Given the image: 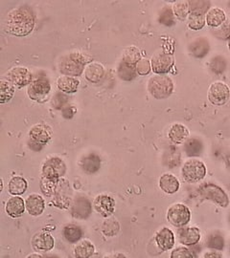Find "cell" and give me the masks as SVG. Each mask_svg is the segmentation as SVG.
Listing matches in <instances>:
<instances>
[{
	"mask_svg": "<svg viewBox=\"0 0 230 258\" xmlns=\"http://www.w3.org/2000/svg\"><path fill=\"white\" fill-rule=\"evenodd\" d=\"M35 27V18L27 7L12 10L5 20V30L15 37H26Z\"/></svg>",
	"mask_w": 230,
	"mask_h": 258,
	"instance_id": "6da1fadb",
	"label": "cell"
},
{
	"mask_svg": "<svg viewBox=\"0 0 230 258\" xmlns=\"http://www.w3.org/2000/svg\"><path fill=\"white\" fill-rule=\"evenodd\" d=\"M174 90V83L168 76L159 75L151 78L148 82V91L157 100L169 98Z\"/></svg>",
	"mask_w": 230,
	"mask_h": 258,
	"instance_id": "7a4b0ae2",
	"label": "cell"
},
{
	"mask_svg": "<svg viewBox=\"0 0 230 258\" xmlns=\"http://www.w3.org/2000/svg\"><path fill=\"white\" fill-rule=\"evenodd\" d=\"M199 192L203 198L212 201L221 208H227L229 205L228 195L217 184L212 183L202 184L199 188Z\"/></svg>",
	"mask_w": 230,
	"mask_h": 258,
	"instance_id": "3957f363",
	"label": "cell"
},
{
	"mask_svg": "<svg viewBox=\"0 0 230 258\" xmlns=\"http://www.w3.org/2000/svg\"><path fill=\"white\" fill-rule=\"evenodd\" d=\"M181 174L187 183L196 184L202 181L206 175V166L200 160L190 159L184 163Z\"/></svg>",
	"mask_w": 230,
	"mask_h": 258,
	"instance_id": "277c9868",
	"label": "cell"
},
{
	"mask_svg": "<svg viewBox=\"0 0 230 258\" xmlns=\"http://www.w3.org/2000/svg\"><path fill=\"white\" fill-rule=\"evenodd\" d=\"M190 219V210L183 204H174L169 208L167 212V220L177 228L186 226Z\"/></svg>",
	"mask_w": 230,
	"mask_h": 258,
	"instance_id": "5b68a950",
	"label": "cell"
},
{
	"mask_svg": "<svg viewBox=\"0 0 230 258\" xmlns=\"http://www.w3.org/2000/svg\"><path fill=\"white\" fill-rule=\"evenodd\" d=\"M51 85L49 82L44 78H41L33 81L28 85L27 95L31 100L42 103L48 100Z\"/></svg>",
	"mask_w": 230,
	"mask_h": 258,
	"instance_id": "8992f818",
	"label": "cell"
},
{
	"mask_svg": "<svg viewBox=\"0 0 230 258\" xmlns=\"http://www.w3.org/2000/svg\"><path fill=\"white\" fill-rule=\"evenodd\" d=\"M175 64V58L172 54L166 51H159L152 56L151 65L154 73L165 75L171 71Z\"/></svg>",
	"mask_w": 230,
	"mask_h": 258,
	"instance_id": "52a82bcc",
	"label": "cell"
},
{
	"mask_svg": "<svg viewBox=\"0 0 230 258\" xmlns=\"http://www.w3.org/2000/svg\"><path fill=\"white\" fill-rule=\"evenodd\" d=\"M65 171L66 166L65 162L58 157L47 159L42 166V174L46 179L51 181H57L59 178L63 177Z\"/></svg>",
	"mask_w": 230,
	"mask_h": 258,
	"instance_id": "ba28073f",
	"label": "cell"
},
{
	"mask_svg": "<svg viewBox=\"0 0 230 258\" xmlns=\"http://www.w3.org/2000/svg\"><path fill=\"white\" fill-rule=\"evenodd\" d=\"M208 99L212 104L221 106L230 99L229 87L222 82L212 83L208 90Z\"/></svg>",
	"mask_w": 230,
	"mask_h": 258,
	"instance_id": "9c48e42d",
	"label": "cell"
},
{
	"mask_svg": "<svg viewBox=\"0 0 230 258\" xmlns=\"http://www.w3.org/2000/svg\"><path fill=\"white\" fill-rule=\"evenodd\" d=\"M32 73L25 67H13L7 72L5 79L8 80L15 87L21 88L32 83Z\"/></svg>",
	"mask_w": 230,
	"mask_h": 258,
	"instance_id": "30bf717a",
	"label": "cell"
},
{
	"mask_svg": "<svg viewBox=\"0 0 230 258\" xmlns=\"http://www.w3.org/2000/svg\"><path fill=\"white\" fill-rule=\"evenodd\" d=\"M60 71L62 74L69 77H79L81 76L84 70V64L79 62L75 59L72 55H69L64 56L60 61Z\"/></svg>",
	"mask_w": 230,
	"mask_h": 258,
	"instance_id": "8fae6325",
	"label": "cell"
},
{
	"mask_svg": "<svg viewBox=\"0 0 230 258\" xmlns=\"http://www.w3.org/2000/svg\"><path fill=\"white\" fill-rule=\"evenodd\" d=\"M93 207L103 217H110L115 211V201L110 195L100 194L94 199Z\"/></svg>",
	"mask_w": 230,
	"mask_h": 258,
	"instance_id": "7c38bea8",
	"label": "cell"
},
{
	"mask_svg": "<svg viewBox=\"0 0 230 258\" xmlns=\"http://www.w3.org/2000/svg\"><path fill=\"white\" fill-rule=\"evenodd\" d=\"M29 137L37 145L45 146L52 138V130L45 124H36L30 129Z\"/></svg>",
	"mask_w": 230,
	"mask_h": 258,
	"instance_id": "4fadbf2b",
	"label": "cell"
},
{
	"mask_svg": "<svg viewBox=\"0 0 230 258\" xmlns=\"http://www.w3.org/2000/svg\"><path fill=\"white\" fill-rule=\"evenodd\" d=\"M31 244L37 251H49L54 248L55 240L47 232H38L33 236Z\"/></svg>",
	"mask_w": 230,
	"mask_h": 258,
	"instance_id": "5bb4252c",
	"label": "cell"
},
{
	"mask_svg": "<svg viewBox=\"0 0 230 258\" xmlns=\"http://www.w3.org/2000/svg\"><path fill=\"white\" fill-rule=\"evenodd\" d=\"M177 237L184 246H194L201 240V231L197 227L183 228L178 231Z\"/></svg>",
	"mask_w": 230,
	"mask_h": 258,
	"instance_id": "9a60e30c",
	"label": "cell"
},
{
	"mask_svg": "<svg viewBox=\"0 0 230 258\" xmlns=\"http://www.w3.org/2000/svg\"><path fill=\"white\" fill-rule=\"evenodd\" d=\"M157 247L162 251L172 249L175 245V235L173 231L168 228H162L156 234Z\"/></svg>",
	"mask_w": 230,
	"mask_h": 258,
	"instance_id": "2e32d148",
	"label": "cell"
},
{
	"mask_svg": "<svg viewBox=\"0 0 230 258\" xmlns=\"http://www.w3.org/2000/svg\"><path fill=\"white\" fill-rule=\"evenodd\" d=\"M91 213V204L86 199L80 197L75 200L71 207V214L77 219H86Z\"/></svg>",
	"mask_w": 230,
	"mask_h": 258,
	"instance_id": "e0dca14e",
	"label": "cell"
},
{
	"mask_svg": "<svg viewBox=\"0 0 230 258\" xmlns=\"http://www.w3.org/2000/svg\"><path fill=\"white\" fill-rule=\"evenodd\" d=\"M26 210L28 213L32 216H38L40 215L44 209H45V203L42 196L38 194H31L29 195L26 199Z\"/></svg>",
	"mask_w": 230,
	"mask_h": 258,
	"instance_id": "ac0fdd59",
	"label": "cell"
},
{
	"mask_svg": "<svg viewBox=\"0 0 230 258\" xmlns=\"http://www.w3.org/2000/svg\"><path fill=\"white\" fill-rule=\"evenodd\" d=\"M169 139L175 145H181L186 142L189 137V130L181 123H174L168 133Z\"/></svg>",
	"mask_w": 230,
	"mask_h": 258,
	"instance_id": "d6986e66",
	"label": "cell"
},
{
	"mask_svg": "<svg viewBox=\"0 0 230 258\" xmlns=\"http://www.w3.org/2000/svg\"><path fill=\"white\" fill-rule=\"evenodd\" d=\"M25 209H26V205L24 203L23 199L16 195L10 198L6 204V212L13 218H19L20 216H22L25 212Z\"/></svg>",
	"mask_w": 230,
	"mask_h": 258,
	"instance_id": "ffe728a7",
	"label": "cell"
},
{
	"mask_svg": "<svg viewBox=\"0 0 230 258\" xmlns=\"http://www.w3.org/2000/svg\"><path fill=\"white\" fill-rule=\"evenodd\" d=\"M179 181L173 174L165 173L159 179V187L167 194H174L179 189Z\"/></svg>",
	"mask_w": 230,
	"mask_h": 258,
	"instance_id": "44dd1931",
	"label": "cell"
},
{
	"mask_svg": "<svg viewBox=\"0 0 230 258\" xmlns=\"http://www.w3.org/2000/svg\"><path fill=\"white\" fill-rule=\"evenodd\" d=\"M80 85V82L74 78L69 76H62L57 81V86L62 92L66 94H73L78 91Z\"/></svg>",
	"mask_w": 230,
	"mask_h": 258,
	"instance_id": "7402d4cb",
	"label": "cell"
},
{
	"mask_svg": "<svg viewBox=\"0 0 230 258\" xmlns=\"http://www.w3.org/2000/svg\"><path fill=\"white\" fill-rule=\"evenodd\" d=\"M205 20L208 26L218 28L220 27L223 22L226 21V16L224 11L220 8H213L209 10L205 15Z\"/></svg>",
	"mask_w": 230,
	"mask_h": 258,
	"instance_id": "603a6c76",
	"label": "cell"
},
{
	"mask_svg": "<svg viewBox=\"0 0 230 258\" xmlns=\"http://www.w3.org/2000/svg\"><path fill=\"white\" fill-rule=\"evenodd\" d=\"M104 75H105V70L103 65L96 62H92L90 64L87 65V67L84 70L85 79L89 83H99L104 78Z\"/></svg>",
	"mask_w": 230,
	"mask_h": 258,
	"instance_id": "cb8c5ba5",
	"label": "cell"
},
{
	"mask_svg": "<svg viewBox=\"0 0 230 258\" xmlns=\"http://www.w3.org/2000/svg\"><path fill=\"white\" fill-rule=\"evenodd\" d=\"M80 165L84 172L87 174H93L100 169L101 159L95 154H89L83 158Z\"/></svg>",
	"mask_w": 230,
	"mask_h": 258,
	"instance_id": "d4e9b609",
	"label": "cell"
},
{
	"mask_svg": "<svg viewBox=\"0 0 230 258\" xmlns=\"http://www.w3.org/2000/svg\"><path fill=\"white\" fill-rule=\"evenodd\" d=\"M117 74L119 76L121 80L126 81V82H130V81L134 80L137 76L136 65L126 63L121 60L118 69H117Z\"/></svg>",
	"mask_w": 230,
	"mask_h": 258,
	"instance_id": "484cf974",
	"label": "cell"
},
{
	"mask_svg": "<svg viewBox=\"0 0 230 258\" xmlns=\"http://www.w3.org/2000/svg\"><path fill=\"white\" fill-rule=\"evenodd\" d=\"M94 246L89 240L80 241L74 248V255L76 257H90L94 253Z\"/></svg>",
	"mask_w": 230,
	"mask_h": 258,
	"instance_id": "4316f807",
	"label": "cell"
},
{
	"mask_svg": "<svg viewBox=\"0 0 230 258\" xmlns=\"http://www.w3.org/2000/svg\"><path fill=\"white\" fill-rule=\"evenodd\" d=\"M27 186V181L24 178L20 176H15L10 180L9 192L16 196L21 195L26 191Z\"/></svg>",
	"mask_w": 230,
	"mask_h": 258,
	"instance_id": "83f0119b",
	"label": "cell"
},
{
	"mask_svg": "<svg viewBox=\"0 0 230 258\" xmlns=\"http://www.w3.org/2000/svg\"><path fill=\"white\" fill-rule=\"evenodd\" d=\"M173 13L175 18L184 21L187 19L190 14V7H189V1L182 0V1H175L173 5Z\"/></svg>",
	"mask_w": 230,
	"mask_h": 258,
	"instance_id": "f1b7e54d",
	"label": "cell"
},
{
	"mask_svg": "<svg viewBox=\"0 0 230 258\" xmlns=\"http://www.w3.org/2000/svg\"><path fill=\"white\" fill-rule=\"evenodd\" d=\"M15 93V86L6 79H1L0 82V102H10Z\"/></svg>",
	"mask_w": 230,
	"mask_h": 258,
	"instance_id": "f546056e",
	"label": "cell"
},
{
	"mask_svg": "<svg viewBox=\"0 0 230 258\" xmlns=\"http://www.w3.org/2000/svg\"><path fill=\"white\" fill-rule=\"evenodd\" d=\"M203 144L197 139H188L185 143L184 149L189 157L200 156L203 152Z\"/></svg>",
	"mask_w": 230,
	"mask_h": 258,
	"instance_id": "4dcf8cb0",
	"label": "cell"
},
{
	"mask_svg": "<svg viewBox=\"0 0 230 258\" xmlns=\"http://www.w3.org/2000/svg\"><path fill=\"white\" fill-rule=\"evenodd\" d=\"M64 236L69 243H77L83 236V231L76 225H67L64 229Z\"/></svg>",
	"mask_w": 230,
	"mask_h": 258,
	"instance_id": "1f68e13d",
	"label": "cell"
},
{
	"mask_svg": "<svg viewBox=\"0 0 230 258\" xmlns=\"http://www.w3.org/2000/svg\"><path fill=\"white\" fill-rule=\"evenodd\" d=\"M190 51H191V54L195 55L196 57H203L209 51V44L203 38L197 39L191 44Z\"/></svg>",
	"mask_w": 230,
	"mask_h": 258,
	"instance_id": "d6a6232c",
	"label": "cell"
},
{
	"mask_svg": "<svg viewBox=\"0 0 230 258\" xmlns=\"http://www.w3.org/2000/svg\"><path fill=\"white\" fill-rule=\"evenodd\" d=\"M188 27L194 31H199L203 29L206 23L205 15L203 14H197V13H190L187 18Z\"/></svg>",
	"mask_w": 230,
	"mask_h": 258,
	"instance_id": "836d02e7",
	"label": "cell"
},
{
	"mask_svg": "<svg viewBox=\"0 0 230 258\" xmlns=\"http://www.w3.org/2000/svg\"><path fill=\"white\" fill-rule=\"evenodd\" d=\"M141 55L140 51L138 50L136 47L130 46L124 50L123 52V56H122V61L129 63V64L136 65L138 61L141 59Z\"/></svg>",
	"mask_w": 230,
	"mask_h": 258,
	"instance_id": "e575fe53",
	"label": "cell"
},
{
	"mask_svg": "<svg viewBox=\"0 0 230 258\" xmlns=\"http://www.w3.org/2000/svg\"><path fill=\"white\" fill-rule=\"evenodd\" d=\"M120 230V225L115 219H108L102 226V232L109 237L115 236Z\"/></svg>",
	"mask_w": 230,
	"mask_h": 258,
	"instance_id": "d590c367",
	"label": "cell"
},
{
	"mask_svg": "<svg viewBox=\"0 0 230 258\" xmlns=\"http://www.w3.org/2000/svg\"><path fill=\"white\" fill-rule=\"evenodd\" d=\"M190 13H197L206 15L210 7L209 1H189Z\"/></svg>",
	"mask_w": 230,
	"mask_h": 258,
	"instance_id": "8d00e7d4",
	"label": "cell"
},
{
	"mask_svg": "<svg viewBox=\"0 0 230 258\" xmlns=\"http://www.w3.org/2000/svg\"><path fill=\"white\" fill-rule=\"evenodd\" d=\"M213 34L223 40H230V21H225L220 27L215 28Z\"/></svg>",
	"mask_w": 230,
	"mask_h": 258,
	"instance_id": "74e56055",
	"label": "cell"
},
{
	"mask_svg": "<svg viewBox=\"0 0 230 258\" xmlns=\"http://www.w3.org/2000/svg\"><path fill=\"white\" fill-rule=\"evenodd\" d=\"M207 246L213 249L221 250L224 247V240L221 234L213 233L207 239Z\"/></svg>",
	"mask_w": 230,
	"mask_h": 258,
	"instance_id": "f35d334b",
	"label": "cell"
},
{
	"mask_svg": "<svg viewBox=\"0 0 230 258\" xmlns=\"http://www.w3.org/2000/svg\"><path fill=\"white\" fill-rule=\"evenodd\" d=\"M159 21H160V23L164 24L166 26L173 25L175 23V16H174L173 11L167 7L162 10L161 14H160Z\"/></svg>",
	"mask_w": 230,
	"mask_h": 258,
	"instance_id": "ab89813d",
	"label": "cell"
},
{
	"mask_svg": "<svg viewBox=\"0 0 230 258\" xmlns=\"http://www.w3.org/2000/svg\"><path fill=\"white\" fill-rule=\"evenodd\" d=\"M152 70V65L147 58H141L136 64V73L139 76H146Z\"/></svg>",
	"mask_w": 230,
	"mask_h": 258,
	"instance_id": "60d3db41",
	"label": "cell"
},
{
	"mask_svg": "<svg viewBox=\"0 0 230 258\" xmlns=\"http://www.w3.org/2000/svg\"><path fill=\"white\" fill-rule=\"evenodd\" d=\"M210 67H211L213 72H215L216 74H221V73L223 72V70L225 68L224 59L221 57V56H217V57L213 58Z\"/></svg>",
	"mask_w": 230,
	"mask_h": 258,
	"instance_id": "b9f144b4",
	"label": "cell"
},
{
	"mask_svg": "<svg viewBox=\"0 0 230 258\" xmlns=\"http://www.w3.org/2000/svg\"><path fill=\"white\" fill-rule=\"evenodd\" d=\"M194 256L195 255L192 253V251L185 247L174 249L171 254V258H191Z\"/></svg>",
	"mask_w": 230,
	"mask_h": 258,
	"instance_id": "7bdbcfd3",
	"label": "cell"
},
{
	"mask_svg": "<svg viewBox=\"0 0 230 258\" xmlns=\"http://www.w3.org/2000/svg\"><path fill=\"white\" fill-rule=\"evenodd\" d=\"M222 255L220 253H217V252H212V253H206L204 255V257H221Z\"/></svg>",
	"mask_w": 230,
	"mask_h": 258,
	"instance_id": "ee69618b",
	"label": "cell"
},
{
	"mask_svg": "<svg viewBox=\"0 0 230 258\" xmlns=\"http://www.w3.org/2000/svg\"><path fill=\"white\" fill-rule=\"evenodd\" d=\"M28 257H41V255H39V254H30V255H28Z\"/></svg>",
	"mask_w": 230,
	"mask_h": 258,
	"instance_id": "f6af8a7d",
	"label": "cell"
},
{
	"mask_svg": "<svg viewBox=\"0 0 230 258\" xmlns=\"http://www.w3.org/2000/svg\"><path fill=\"white\" fill-rule=\"evenodd\" d=\"M227 45H228V49L230 50V40H228V44Z\"/></svg>",
	"mask_w": 230,
	"mask_h": 258,
	"instance_id": "bcb514c9",
	"label": "cell"
}]
</instances>
